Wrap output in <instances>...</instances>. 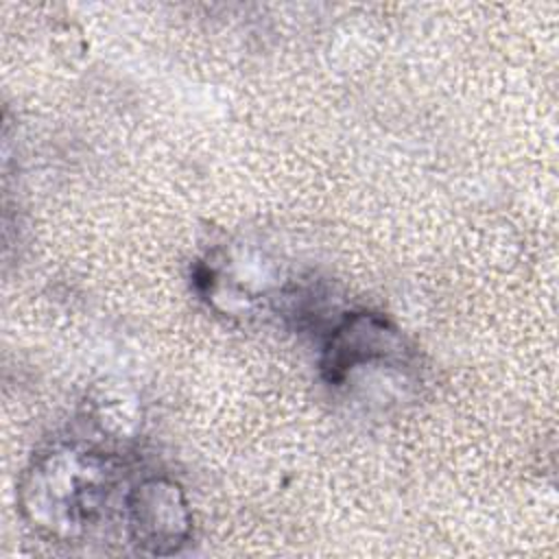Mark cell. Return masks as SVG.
I'll use <instances>...</instances> for the list:
<instances>
[{
  "label": "cell",
  "instance_id": "cell-2",
  "mask_svg": "<svg viewBox=\"0 0 559 559\" xmlns=\"http://www.w3.org/2000/svg\"><path fill=\"white\" fill-rule=\"evenodd\" d=\"M190 511L181 489L164 478L138 485L127 498L131 542L151 555L177 552L190 535Z\"/></svg>",
  "mask_w": 559,
  "mask_h": 559
},
{
  "label": "cell",
  "instance_id": "cell-1",
  "mask_svg": "<svg viewBox=\"0 0 559 559\" xmlns=\"http://www.w3.org/2000/svg\"><path fill=\"white\" fill-rule=\"evenodd\" d=\"M114 474L109 456L90 450H55L28 472L22 509L41 533L79 539L103 518Z\"/></svg>",
  "mask_w": 559,
  "mask_h": 559
}]
</instances>
